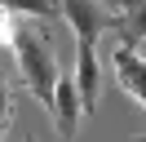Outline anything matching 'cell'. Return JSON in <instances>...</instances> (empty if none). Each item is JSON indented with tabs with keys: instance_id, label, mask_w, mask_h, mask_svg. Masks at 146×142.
Segmentation results:
<instances>
[{
	"instance_id": "obj_1",
	"label": "cell",
	"mask_w": 146,
	"mask_h": 142,
	"mask_svg": "<svg viewBox=\"0 0 146 142\" xmlns=\"http://www.w3.org/2000/svg\"><path fill=\"white\" fill-rule=\"evenodd\" d=\"M13 58L22 67V80H27V93L36 98L40 107H53V84H58V58L53 44H49V31H36V27H13Z\"/></svg>"
},
{
	"instance_id": "obj_2",
	"label": "cell",
	"mask_w": 146,
	"mask_h": 142,
	"mask_svg": "<svg viewBox=\"0 0 146 142\" xmlns=\"http://www.w3.org/2000/svg\"><path fill=\"white\" fill-rule=\"evenodd\" d=\"M102 58H98V44H89V40H75V71H71V80H75V93H80V107H84V115H93L98 111V98H102Z\"/></svg>"
},
{
	"instance_id": "obj_3",
	"label": "cell",
	"mask_w": 146,
	"mask_h": 142,
	"mask_svg": "<svg viewBox=\"0 0 146 142\" xmlns=\"http://www.w3.org/2000/svg\"><path fill=\"white\" fill-rule=\"evenodd\" d=\"M58 9L66 13V22H71L75 40H89L98 44V36L111 31V9L98 5V0H58Z\"/></svg>"
},
{
	"instance_id": "obj_4",
	"label": "cell",
	"mask_w": 146,
	"mask_h": 142,
	"mask_svg": "<svg viewBox=\"0 0 146 142\" xmlns=\"http://www.w3.org/2000/svg\"><path fill=\"white\" fill-rule=\"evenodd\" d=\"M49 115H53V124H58V138H66V142H71L75 133H80L84 107H80V93H75V80H71V76H58V84H53V107H49Z\"/></svg>"
},
{
	"instance_id": "obj_5",
	"label": "cell",
	"mask_w": 146,
	"mask_h": 142,
	"mask_svg": "<svg viewBox=\"0 0 146 142\" xmlns=\"http://www.w3.org/2000/svg\"><path fill=\"white\" fill-rule=\"evenodd\" d=\"M111 67H115L119 89H124L133 102L146 107V58H137V49H124V44H119V49L111 53Z\"/></svg>"
},
{
	"instance_id": "obj_6",
	"label": "cell",
	"mask_w": 146,
	"mask_h": 142,
	"mask_svg": "<svg viewBox=\"0 0 146 142\" xmlns=\"http://www.w3.org/2000/svg\"><path fill=\"white\" fill-rule=\"evenodd\" d=\"M111 31L119 36L124 49H137V44L146 40V5L128 9V13H111Z\"/></svg>"
},
{
	"instance_id": "obj_7",
	"label": "cell",
	"mask_w": 146,
	"mask_h": 142,
	"mask_svg": "<svg viewBox=\"0 0 146 142\" xmlns=\"http://www.w3.org/2000/svg\"><path fill=\"white\" fill-rule=\"evenodd\" d=\"M0 9L5 13H27V18H40V22H49V18L58 13L53 0H0Z\"/></svg>"
},
{
	"instance_id": "obj_8",
	"label": "cell",
	"mask_w": 146,
	"mask_h": 142,
	"mask_svg": "<svg viewBox=\"0 0 146 142\" xmlns=\"http://www.w3.org/2000/svg\"><path fill=\"white\" fill-rule=\"evenodd\" d=\"M9 115H13V93H9L5 71H0V138H5V129H9Z\"/></svg>"
},
{
	"instance_id": "obj_9",
	"label": "cell",
	"mask_w": 146,
	"mask_h": 142,
	"mask_svg": "<svg viewBox=\"0 0 146 142\" xmlns=\"http://www.w3.org/2000/svg\"><path fill=\"white\" fill-rule=\"evenodd\" d=\"M98 5H106L111 13H128V9H137V5H146V0H98Z\"/></svg>"
},
{
	"instance_id": "obj_10",
	"label": "cell",
	"mask_w": 146,
	"mask_h": 142,
	"mask_svg": "<svg viewBox=\"0 0 146 142\" xmlns=\"http://www.w3.org/2000/svg\"><path fill=\"white\" fill-rule=\"evenodd\" d=\"M13 27H18V22H13V13H0V44L13 40Z\"/></svg>"
},
{
	"instance_id": "obj_11",
	"label": "cell",
	"mask_w": 146,
	"mask_h": 142,
	"mask_svg": "<svg viewBox=\"0 0 146 142\" xmlns=\"http://www.w3.org/2000/svg\"><path fill=\"white\" fill-rule=\"evenodd\" d=\"M22 142H36V133H27V138H22Z\"/></svg>"
}]
</instances>
